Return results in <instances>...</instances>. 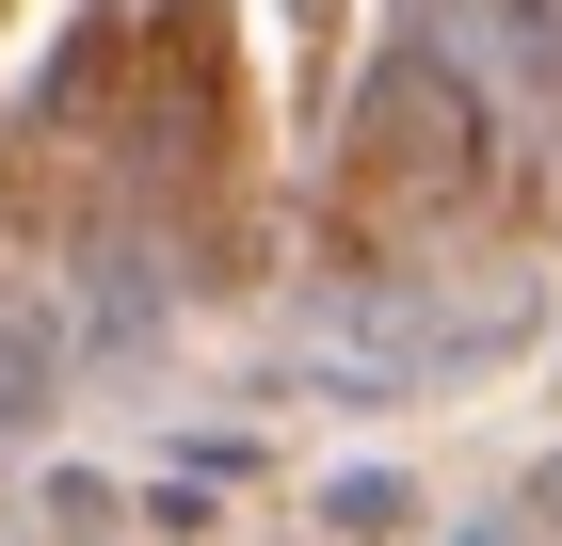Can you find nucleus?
Masks as SVG:
<instances>
[{
	"instance_id": "1",
	"label": "nucleus",
	"mask_w": 562,
	"mask_h": 546,
	"mask_svg": "<svg viewBox=\"0 0 562 546\" xmlns=\"http://www.w3.org/2000/svg\"><path fill=\"white\" fill-rule=\"evenodd\" d=\"M48 402V322H0V419H33Z\"/></svg>"
}]
</instances>
